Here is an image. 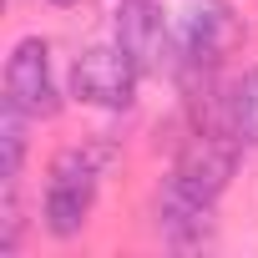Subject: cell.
<instances>
[{
    "mask_svg": "<svg viewBox=\"0 0 258 258\" xmlns=\"http://www.w3.org/2000/svg\"><path fill=\"white\" fill-rule=\"evenodd\" d=\"M51 6H76V0H51Z\"/></svg>",
    "mask_w": 258,
    "mask_h": 258,
    "instance_id": "obj_9",
    "label": "cell"
},
{
    "mask_svg": "<svg viewBox=\"0 0 258 258\" xmlns=\"http://www.w3.org/2000/svg\"><path fill=\"white\" fill-rule=\"evenodd\" d=\"M228 121L243 142H258V71H248L228 96Z\"/></svg>",
    "mask_w": 258,
    "mask_h": 258,
    "instance_id": "obj_8",
    "label": "cell"
},
{
    "mask_svg": "<svg viewBox=\"0 0 258 258\" xmlns=\"http://www.w3.org/2000/svg\"><path fill=\"white\" fill-rule=\"evenodd\" d=\"M243 36V21L228 0H192L182 26H177V51L192 66H218Z\"/></svg>",
    "mask_w": 258,
    "mask_h": 258,
    "instance_id": "obj_3",
    "label": "cell"
},
{
    "mask_svg": "<svg viewBox=\"0 0 258 258\" xmlns=\"http://www.w3.org/2000/svg\"><path fill=\"white\" fill-rule=\"evenodd\" d=\"M26 106H16L11 96L0 101V177L6 182H16V172H21V162H26Z\"/></svg>",
    "mask_w": 258,
    "mask_h": 258,
    "instance_id": "obj_7",
    "label": "cell"
},
{
    "mask_svg": "<svg viewBox=\"0 0 258 258\" xmlns=\"http://www.w3.org/2000/svg\"><path fill=\"white\" fill-rule=\"evenodd\" d=\"M137 81H142V66L126 56L121 46H91V51H81L76 66H71V91H76V101L106 106V111L132 106Z\"/></svg>",
    "mask_w": 258,
    "mask_h": 258,
    "instance_id": "obj_2",
    "label": "cell"
},
{
    "mask_svg": "<svg viewBox=\"0 0 258 258\" xmlns=\"http://www.w3.org/2000/svg\"><path fill=\"white\" fill-rule=\"evenodd\" d=\"M6 96L16 106H26L31 116H56L61 111V91L51 76V46L41 36H26L11 61H6Z\"/></svg>",
    "mask_w": 258,
    "mask_h": 258,
    "instance_id": "obj_4",
    "label": "cell"
},
{
    "mask_svg": "<svg viewBox=\"0 0 258 258\" xmlns=\"http://www.w3.org/2000/svg\"><path fill=\"white\" fill-rule=\"evenodd\" d=\"M106 152L101 147H71L51 162V182H46V228L56 238L81 233L91 198H96V177H101Z\"/></svg>",
    "mask_w": 258,
    "mask_h": 258,
    "instance_id": "obj_1",
    "label": "cell"
},
{
    "mask_svg": "<svg viewBox=\"0 0 258 258\" xmlns=\"http://www.w3.org/2000/svg\"><path fill=\"white\" fill-rule=\"evenodd\" d=\"M157 223H162L172 248H203V243H213V198L167 177V187L157 198Z\"/></svg>",
    "mask_w": 258,
    "mask_h": 258,
    "instance_id": "obj_6",
    "label": "cell"
},
{
    "mask_svg": "<svg viewBox=\"0 0 258 258\" xmlns=\"http://www.w3.org/2000/svg\"><path fill=\"white\" fill-rule=\"evenodd\" d=\"M116 46L142 71H167L172 66V26H167L157 0H121L116 6Z\"/></svg>",
    "mask_w": 258,
    "mask_h": 258,
    "instance_id": "obj_5",
    "label": "cell"
}]
</instances>
